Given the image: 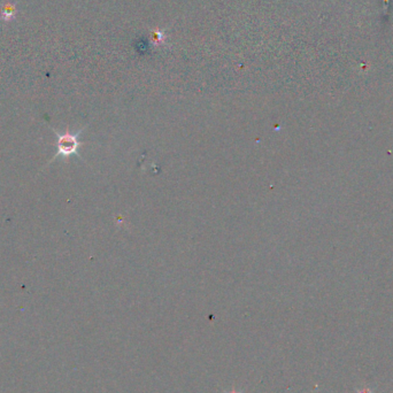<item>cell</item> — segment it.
Masks as SVG:
<instances>
[{"label":"cell","instance_id":"6da1fadb","mask_svg":"<svg viewBox=\"0 0 393 393\" xmlns=\"http://www.w3.org/2000/svg\"><path fill=\"white\" fill-rule=\"evenodd\" d=\"M85 130V127L80 129L76 132H70V131H66L63 134H59L57 130H54V135L58 137V143H57V154L53 156V159H58L59 156L62 158H69L71 155H77L81 158L80 153H78V148L81 147L82 143L80 142V136L82 135V132Z\"/></svg>","mask_w":393,"mask_h":393},{"label":"cell","instance_id":"7a4b0ae2","mask_svg":"<svg viewBox=\"0 0 393 393\" xmlns=\"http://www.w3.org/2000/svg\"><path fill=\"white\" fill-rule=\"evenodd\" d=\"M154 40H155V43L156 44H162L165 41V35H164V31H160V30H158V31L154 32Z\"/></svg>","mask_w":393,"mask_h":393},{"label":"cell","instance_id":"3957f363","mask_svg":"<svg viewBox=\"0 0 393 393\" xmlns=\"http://www.w3.org/2000/svg\"><path fill=\"white\" fill-rule=\"evenodd\" d=\"M358 393H373V392H371L368 387H365V388H362V390L359 391Z\"/></svg>","mask_w":393,"mask_h":393},{"label":"cell","instance_id":"277c9868","mask_svg":"<svg viewBox=\"0 0 393 393\" xmlns=\"http://www.w3.org/2000/svg\"><path fill=\"white\" fill-rule=\"evenodd\" d=\"M225 393H243V392H241V391H236V390H234V388H232V390L230 391V392H225Z\"/></svg>","mask_w":393,"mask_h":393}]
</instances>
